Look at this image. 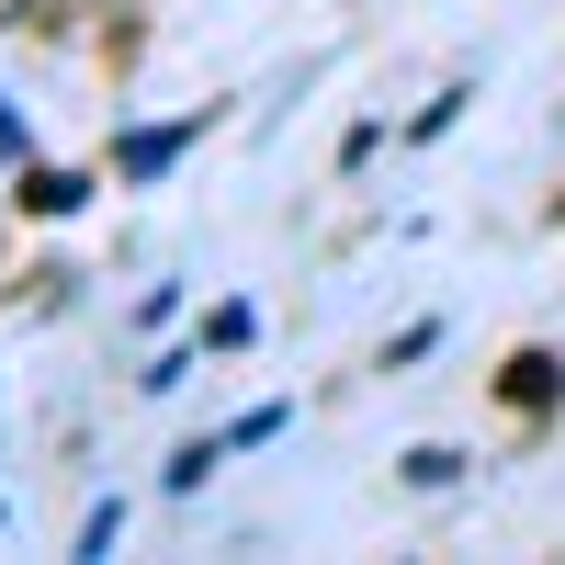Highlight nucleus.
I'll use <instances>...</instances> for the list:
<instances>
[{
	"instance_id": "obj_1",
	"label": "nucleus",
	"mask_w": 565,
	"mask_h": 565,
	"mask_svg": "<svg viewBox=\"0 0 565 565\" xmlns=\"http://www.w3.org/2000/svg\"><path fill=\"white\" fill-rule=\"evenodd\" d=\"M181 136H193V125H159V136H136V148H125V170H136V181H148V170H170V159H181Z\"/></svg>"
}]
</instances>
